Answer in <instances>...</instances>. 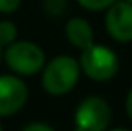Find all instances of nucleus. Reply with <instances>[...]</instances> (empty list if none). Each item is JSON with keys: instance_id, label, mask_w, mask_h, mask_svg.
<instances>
[{"instance_id": "nucleus-6", "label": "nucleus", "mask_w": 132, "mask_h": 131, "mask_svg": "<svg viewBox=\"0 0 132 131\" xmlns=\"http://www.w3.org/2000/svg\"><path fill=\"white\" fill-rule=\"evenodd\" d=\"M27 85L16 75H0V117L20 111L27 101Z\"/></svg>"}, {"instance_id": "nucleus-10", "label": "nucleus", "mask_w": 132, "mask_h": 131, "mask_svg": "<svg viewBox=\"0 0 132 131\" xmlns=\"http://www.w3.org/2000/svg\"><path fill=\"white\" fill-rule=\"evenodd\" d=\"M22 0H0V13H13L20 7Z\"/></svg>"}, {"instance_id": "nucleus-8", "label": "nucleus", "mask_w": 132, "mask_h": 131, "mask_svg": "<svg viewBox=\"0 0 132 131\" xmlns=\"http://www.w3.org/2000/svg\"><path fill=\"white\" fill-rule=\"evenodd\" d=\"M16 25L9 20H2L0 22V47H7L9 43H13L16 40Z\"/></svg>"}, {"instance_id": "nucleus-5", "label": "nucleus", "mask_w": 132, "mask_h": 131, "mask_svg": "<svg viewBox=\"0 0 132 131\" xmlns=\"http://www.w3.org/2000/svg\"><path fill=\"white\" fill-rule=\"evenodd\" d=\"M105 29L109 36L116 42H132V4L127 0L114 2L107 7Z\"/></svg>"}, {"instance_id": "nucleus-14", "label": "nucleus", "mask_w": 132, "mask_h": 131, "mask_svg": "<svg viewBox=\"0 0 132 131\" xmlns=\"http://www.w3.org/2000/svg\"><path fill=\"white\" fill-rule=\"evenodd\" d=\"M127 2H130V4H132V0H127Z\"/></svg>"}, {"instance_id": "nucleus-9", "label": "nucleus", "mask_w": 132, "mask_h": 131, "mask_svg": "<svg viewBox=\"0 0 132 131\" xmlns=\"http://www.w3.org/2000/svg\"><path fill=\"white\" fill-rule=\"evenodd\" d=\"M77 2L88 11H102V9H107L116 0H77Z\"/></svg>"}, {"instance_id": "nucleus-15", "label": "nucleus", "mask_w": 132, "mask_h": 131, "mask_svg": "<svg viewBox=\"0 0 132 131\" xmlns=\"http://www.w3.org/2000/svg\"><path fill=\"white\" fill-rule=\"evenodd\" d=\"M0 129H2V124H0Z\"/></svg>"}, {"instance_id": "nucleus-13", "label": "nucleus", "mask_w": 132, "mask_h": 131, "mask_svg": "<svg viewBox=\"0 0 132 131\" xmlns=\"http://www.w3.org/2000/svg\"><path fill=\"white\" fill-rule=\"evenodd\" d=\"M0 58H2V47H0Z\"/></svg>"}, {"instance_id": "nucleus-4", "label": "nucleus", "mask_w": 132, "mask_h": 131, "mask_svg": "<svg viewBox=\"0 0 132 131\" xmlns=\"http://www.w3.org/2000/svg\"><path fill=\"white\" fill-rule=\"evenodd\" d=\"M109 122L111 108L102 97H88L75 109V128L80 131H104Z\"/></svg>"}, {"instance_id": "nucleus-12", "label": "nucleus", "mask_w": 132, "mask_h": 131, "mask_svg": "<svg viewBox=\"0 0 132 131\" xmlns=\"http://www.w3.org/2000/svg\"><path fill=\"white\" fill-rule=\"evenodd\" d=\"M125 108H127V115H129V119L132 120V88H130V92H129V95H127Z\"/></svg>"}, {"instance_id": "nucleus-3", "label": "nucleus", "mask_w": 132, "mask_h": 131, "mask_svg": "<svg viewBox=\"0 0 132 131\" xmlns=\"http://www.w3.org/2000/svg\"><path fill=\"white\" fill-rule=\"evenodd\" d=\"M4 59L7 66L20 75H34L45 66V52L32 42H13L5 47Z\"/></svg>"}, {"instance_id": "nucleus-1", "label": "nucleus", "mask_w": 132, "mask_h": 131, "mask_svg": "<svg viewBox=\"0 0 132 131\" xmlns=\"http://www.w3.org/2000/svg\"><path fill=\"white\" fill-rule=\"evenodd\" d=\"M43 88L50 95H64L77 85L80 65L71 56H57L43 66Z\"/></svg>"}, {"instance_id": "nucleus-11", "label": "nucleus", "mask_w": 132, "mask_h": 131, "mask_svg": "<svg viewBox=\"0 0 132 131\" xmlns=\"http://www.w3.org/2000/svg\"><path fill=\"white\" fill-rule=\"evenodd\" d=\"M25 131H52V126H48V124H27L25 128H23Z\"/></svg>"}, {"instance_id": "nucleus-7", "label": "nucleus", "mask_w": 132, "mask_h": 131, "mask_svg": "<svg viewBox=\"0 0 132 131\" xmlns=\"http://www.w3.org/2000/svg\"><path fill=\"white\" fill-rule=\"evenodd\" d=\"M66 38L68 42L77 49H86L91 43H95L93 29L84 18H70L66 23Z\"/></svg>"}, {"instance_id": "nucleus-2", "label": "nucleus", "mask_w": 132, "mask_h": 131, "mask_svg": "<svg viewBox=\"0 0 132 131\" xmlns=\"http://www.w3.org/2000/svg\"><path fill=\"white\" fill-rule=\"evenodd\" d=\"M80 70L93 81H109L118 72V56L109 47L91 43L89 47L82 49L80 54Z\"/></svg>"}]
</instances>
